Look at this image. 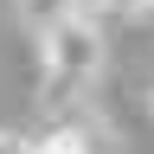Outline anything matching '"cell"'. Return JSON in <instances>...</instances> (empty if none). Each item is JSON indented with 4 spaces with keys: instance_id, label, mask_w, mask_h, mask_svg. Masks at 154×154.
Instances as JSON below:
<instances>
[{
    "instance_id": "cell-1",
    "label": "cell",
    "mask_w": 154,
    "mask_h": 154,
    "mask_svg": "<svg viewBox=\"0 0 154 154\" xmlns=\"http://www.w3.org/2000/svg\"><path fill=\"white\" fill-rule=\"evenodd\" d=\"M38 103L45 116H71L84 103V90L103 77V32H96V13H77L64 26L38 32Z\"/></svg>"
},
{
    "instance_id": "cell-5",
    "label": "cell",
    "mask_w": 154,
    "mask_h": 154,
    "mask_svg": "<svg viewBox=\"0 0 154 154\" xmlns=\"http://www.w3.org/2000/svg\"><path fill=\"white\" fill-rule=\"evenodd\" d=\"M148 103H154V96H148Z\"/></svg>"
},
{
    "instance_id": "cell-3",
    "label": "cell",
    "mask_w": 154,
    "mask_h": 154,
    "mask_svg": "<svg viewBox=\"0 0 154 154\" xmlns=\"http://www.w3.org/2000/svg\"><path fill=\"white\" fill-rule=\"evenodd\" d=\"M154 0H103V13H148Z\"/></svg>"
},
{
    "instance_id": "cell-4",
    "label": "cell",
    "mask_w": 154,
    "mask_h": 154,
    "mask_svg": "<svg viewBox=\"0 0 154 154\" xmlns=\"http://www.w3.org/2000/svg\"><path fill=\"white\" fill-rule=\"evenodd\" d=\"M0 154H26V135H7V128H0Z\"/></svg>"
},
{
    "instance_id": "cell-2",
    "label": "cell",
    "mask_w": 154,
    "mask_h": 154,
    "mask_svg": "<svg viewBox=\"0 0 154 154\" xmlns=\"http://www.w3.org/2000/svg\"><path fill=\"white\" fill-rule=\"evenodd\" d=\"M26 154H96V135L77 116H45V128L26 135Z\"/></svg>"
}]
</instances>
